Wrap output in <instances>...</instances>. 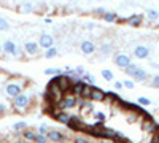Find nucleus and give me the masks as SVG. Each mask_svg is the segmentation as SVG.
<instances>
[{
  "instance_id": "f257e3e1",
  "label": "nucleus",
  "mask_w": 159,
  "mask_h": 143,
  "mask_svg": "<svg viewBox=\"0 0 159 143\" xmlns=\"http://www.w3.org/2000/svg\"><path fill=\"white\" fill-rule=\"evenodd\" d=\"M30 105V96L29 94H19L16 96L15 99H13V107H15V110L18 111V114H22L25 110L29 108Z\"/></svg>"
},
{
  "instance_id": "f03ea898",
  "label": "nucleus",
  "mask_w": 159,
  "mask_h": 143,
  "mask_svg": "<svg viewBox=\"0 0 159 143\" xmlns=\"http://www.w3.org/2000/svg\"><path fill=\"white\" fill-rule=\"evenodd\" d=\"M59 110H62V111H67V110H72V108H75V107H78V97H75L73 94H70V92H67L64 97H62V100L56 105Z\"/></svg>"
},
{
  "instance_id": "7ed1b4c3",
  "label": "nucleus",
  "mask_w": 159,
  "mask_h": 143,
  "mask_svg": "<svg viewBox=\"0 0 159 143\" xmlns=\"http://www.w3.org/2000/svg\"><path fill=\"white\" fill-rule=\"evenodd\" d=\"M22 89H24V84L21 81H10L5 84V94L8 97H13L15 99L16 96L22 94Z\"/></svg>"
},
{
  "instance_id": "20e7f679",
  "label": "nucleus",
  "mask_w": 159,
  "mask_h": 143,
  "mask_svg": "<svg viewBox=\"0 0 159 143\" xmlns=\"http://www.w3.org/2000/svg\"><path fill=\"white\" fill-rule=\"evenodd\" d=\"M157 129H159V127L154 124V121L150 118L148 114L143 116V121H142V131H143V132H147V134H156Z\"/></svg>"
},
{
  "instance_id": "39448f33",
  "label": "nucleus",
  "mask_w": 159,
  "mask_h": 143,
  "mask_svg": "<svg viewBox=\"0 0 159 143\" xmlns=\"http://www.w3.org/2000/svg\"><path fill=\"white\" fill-rule=\"evenodd\" d=\"M78 107H80V111H81L83 114H92L94 113V102L92 100L78 99Z\"/></svg>"
},
{
  "instance_id": "423d86ee",
  "label": "nucleus",
  "mask_w": 159,
  "mask_h": 143,
  "mask_svg": "<svg viewBox=\"0 0 159 143\" xmlns=\"http://www.w3.org/2000/svg\"><path fill=\"white\" fill-rule=\"evenodd\" d=\"M56 78H57V83H59V87H61L62 92H64V94L70 92V87H72L70 78H69L67 75H59V76H56Z\"/></svg>"
},
{
  "instance_id": "0eeeda50",
  "label": "nucleus",
  "mask_w": 159,
  "mask_h": 143,
  "mask_svg": "<svg viewBox=\"0 0 159 143\" xmlns=\"http://www.w3.org/2000/svg\"><path fill=\"white\" fill-rule=\"evenodd\" d=\"M46 137H48V141H51V143H62V141H65V138H67V137H65L62 132L54 131V129H51V131H48Z\"/></svg>"
},
{
  "instance_id": "6e6552de",
  "label": "nucleus",
  "mask_w": 159,
  "mask_h": 143,
  "mask_svg": "<svg viewBox=\"0 0 159 143\" xmlns=\"http://www.w3.org/2000/svg\"><path fill=\"white\" fill-rule=\"evenodd\" d=\"M2 46H3V53H7V54H11V56H19L21 54V51H18L19 48L15 45V42H10L8 40Z\"/></svg>"
},
{
  "instance_id": "1a4fd4ad",
  "label": "nucleus",
  "mask_w": 159,
  "mask_h": 143,
  "mask_svg": "<svg viewBox=\"0 0 159 143\" xmlns=\"http://www.w3.org/2000/svg\"><path fill=\"white\" fill-rule=\"evenodd\" d=\"M42 48H45V49H48V48H51L52 45H54V38H52V35H49V34H42L40 35V43H38Z\"/></svg>"
},
{
  "instance_id": "9d476101",
  "label": "nucleus",
  "mask_w": 159,
  "mask_h": 143,
  "mask_svg": "<svg viewBox=\"0 0 159 143\" xmlns=\"http://www.w3.org/2000/svg\"><path fill=\"white\" fill-rule=\"evenodd\" d=\"M115 64L119 67V69H126L127 65H130V57L127 56V54H118L116 57H115Z\"/></svg>"
},
{
  "instance_id": "9b49d317",
  "label": "nucleus",
  "mask_w": 159,
  "mask_h": 143,
  "mask_svg": "<svg viewBox=\"0 0 159 143\" xmlns=\"http://www.w3.org/2000/svg\"><path fill=\"white\" fill-rule=\"evenodd\" d=\"M134 56L137 59H147L150 56V49L147 46H143V45H139L134 48Z\"/></svg>"
},
{
  "instance_id": "f8f14e48",
  "label": "nucleus",
  "mask_w": 159,
  "mask_h": 143,
  "mask_svg": "<svg viewBox=\"0 0 159 143\" xmlns=\"http://www.w3.org/2000/svg\"><path fill=\"white\" fill-rule=\"evenodd\" d=\"M89 100H92V102H103L105 100V92L100 87L94 86V87H92V92H91V99Z\"/></svg>"
},
{
  "instance_id": "ddd939ff",
  "label": "nucleus",
  "mask_w": 159,
  "mask_h": 143,
  "mask_svg": "<svg viewBox=\"0 0 159 143\" xmlns=\"http://www.w3.org/2000/svg\"><path fill=\"white\" fill-rule=\"evenodd\" d=\"M80 48H81V53H83V54H92V53L96 51V45L92 43L91 40H84V42H81Z\"/></svg>"
},
{
  "instance_id": "4468645a",
  "label": "nucleus",
  "mask_w": 159,
  "mask_h": 143,
  "mask_svg": "<svg viewBox=\"0 0 159 143\" xmlns=\"http://www.w3.org/2000/svg\"><path fill=\"white\" fill-rule=\"evenodd\" d=\"M38 48H40V45L35 43V42H27V43L24 45V51H25V53H27L29 56H35V54H38V51H40Z\"/></svg>"
},
{
  "instance_id": "2eb2a0df",
  "label": "nucleus",
  "mask_w": 159,
  "mask_h": 143,
  "mask_svg": "<svg viewBox=\"0 0 159 143\" xmlns=\"http://www.w3.org/2000/svg\"><path fill=\"white\" fill-rule=\"evenodd\" d=\"M84 84H86V83H83V81L73 83V84H72V87H70V94H73L75 97H78V99H80V96H81V91H83Z\"/></svg>"
},
{
  "instance_id": "dca6fc26",
  "label": "nucleus",
  "mask_w": 159,
  "mask_h": 143,
  "mask_svg": "<svg viewBox=\"0 0 159 143\" xmlns=\"http://www.w3.org/2000/svg\"><path fill=\"white\" fill-rule=\"evenodd\" d=\"M126 21H127L129 25H132V27H139V25H142V22H143V18H142V15H132Z\"/></svg>"
},
{
  "instance_id": "f3484780",
  "label": "nucleus",
  "mask_w": 159,
  "mask_h": 143,
  "mask_svg": "<svg viewBox=\"0 0 159 143\" xmlns=\"http://www.w3.org/2000/svg\"><path fill=\"white\" fill-rule=\"evenodd\" d=\"M111 48H113V46H111L110 42H105V43H102V45L99 46V53H100L102 56H108L111 51H113Z\"/></svg>"
},
{
  "instance_id": "a211bd4d",
  "label": "nucleus",
  "mask_w": 159,
  "mask_h": 143,
  "mask_svg": "<svg viewBox=\"0 0 159 143\" xmlns=\"http://www.w3.org/2000/svg\"><path fill=\"white\" fill-rule=\"evenodd\" d=\"M92 87L94 86H91V84H84L83 91H81V96H80V99H83V100H89L91 99V92H92Z\"/></svg>"
},
{
  "instance_id": "6ab92c4d",
  "label": "nucleus",
  "mask_w": 159,
  "mask_h": 143,
  "mask_svg": "<svg viewBox=\"0 0 159 143\" xmlns=\"http://www.w3.org/2000/svg\"><path fill=\"white\" fill-rule=\"evenodd\" d=\"M35 135H37V132L32 131V129H24V131H22V137L27 140V141H34L35 140Z\"/></svg>"
},
{
  "instance_id": "aec40b11",
  "label": "nucleus",
  "mask_w": 159,
  "mask_h": 143,
  "mask_svg": "<svg viewBox=\"0 0 159 143\" xmlns=\"http://www.w3.org/2000/svg\"><path fill=\"white\" fill-rule=\"evenodd\" d=\"M147 78H148V73H147V70H143V69H139L137 73L134 75V80L135 81H145Z\"/></svg>"
},
{
  "instance_id": "412c9836",
  "label": "nucleus",
  "mask_w": 159,
  "mask_h": 143,
  "mask_svg": "<svg viewBox=\"0 0 159 143\" xmlns=\"http://www.w3.org/2000/svg\"><path fill=\"white\" fill-rule=\"evenodd\" d=\"M140 67L137 65V64H130V65H127L126 69H124V73L126 75H129V76H134L135 73H137V70H139Z\"/></svg>"
},
{
  "instance_id": "4be33fe9",
  "label": "nucleus",
  "mask_w": 159,
  "mask_h": 143,
  "mask_svg": "<svg viewBox=\"0 0 159 143\" xmlns=\"http://www.w3.org/2000/svg\"><path fill=\"white\" fill-rule=\"evenodd\" d=\"M81 80H83V83H88V84H91V86H94V83H96L94 76H92L91 73H88V72H84V73L81 75Z\"/></svg>"
},
{
  "instance_id": "5701e85b",
  "label": "nucleus",
  "mask_w": 159,
  "mask_h": 143,
  "mask_svg": "<svg viewBox=\"0 0 159 143\" xmlns=\"http://www.w3.org/2000/svg\"><path fill=\"white\" fill-rule=\"evenodd\" d=\"M57 54H59V49H57V48H54V46H51V48H48V49L45 51V57H48V59L56 57Z\"/></svg>"
},
{
  "instance_id": "b1692460",
  "label": "nucleus",
  "mask_w": 159,
  "mask_h": 143,
  "mask_svg": "<svg viewBox=\"0 0 159 143\" xmlns=\"http://www.w3.org/2000/svg\"><path fill=\"white\" fill-rule=\"evenodd\" d=\"M25 121H18V123H15V126H13V129H15V132L16 134H22V131L25 129Z\"/></svg>"
},
{
  "instance_id": "393cba45",
  "label": "nucleus",
  "mask_w": 159,
  "mask_h": 143,
  "mask_svg": "<svg viewBox=\"0 0 159 143\" xmlns=\"http://www.w3.org/2000/svg\"><path fill=\"white\" fill-rule=\"evenodd\" d=\"M102 78H103L105 81H111L113 78H115V75H113V72H111V70L103 69V70H102Z\"/></svg>"
},
{
  "instance_id": "a878e982",
  "label": "nucleus",
  "mask_w": 159,
  "mask_h": 143,
  "mask_svg": "<svg viewBox=\"0 0 159 143\" xmlns=\"http://www.w3.org/2000/svg\"><path fill=\"white\" fill-rule=\"evenodd\" d=\"M92 116H94L96 121H97V123H100V124H103V121L107 119V116L103 114V111H94V113H92Z\"/></svg>"
},
{
  "instance_id": "bb28decb",
  "label": "nucleus",
  "mask_w": 159,
  "mask_h": 143,
  "mask_svg": "<svg viewBox=\"0 0 159 143\" xmlns=\"http://www.w3.org/2000/svg\"><path fill=\"white\" fill-rule=\"evenodd\" d=\"M0 30L2 32H8L10 30V24L5 18H0Z\"/></svg>"
},
{
  "instance_id": "cd10ccee",
  "label": "nucleus",
  "mask_w": 159,
  "mask_h": 143,
  "mask_svg": "<svg viewBox=\"0 0 159 143\" xmlns=\"http://www.w3.org/2000/svg\"><path fill=\"white\" fill-rule=\"evenodd\" d=\"M34 141H35V143H49L46 135H43V134H38V132H37V135H35V140H34Z\"/></svg>"
},
{
  "instance_id": "c85d7f7f",
  "label": "nucleus",
  "mask_w": 159,
  "mask_h": 143,
  "mask_svg": "<svg viewBox=\"0 0 159 143\" xmlns=\"http://www.w3.org/2000/svg\"><path fill=\"white\" fill-rule=\"evenodd\" d=\"M45 75H64V72L61 69H46Z\"/></svg>"
},
{
  "instance_id": "c756f323",
  "label": "nucleus",
  "mask_w": 159,
  "mask_h": 143,
  "mask_svg": "<svg viewBox=\"0 0 159 143\" xmlns=\"http://www.w3.org/2000/svg\"><path fill=\"white\" fill-rule=\"evenodd\" d=\"M137 102L140 103V105H143V107H148V105H151V100H150L148 97H139V99H137Z\"/></svg>"
},
{
  "instance_id": "7c9ffc66",
  "label": "nucleus",
  "mask_w": 159,
  "mask_h": 143,
  "mask_svg": "<svg viewBox=\"0 0 159 143\" xmlns=\"http://www.w3.org/2000/svg\"><path fill=\"white\" fill-rule=\"evenodd\" d=\"M147 16H148V19L154 21V19H157V18H159V13H157L156 10H148V13H147Z\"/></svg>"
},
{
  "instance_id": "2f4dec72",
  "label": "nucleus",
  "mask_w": 159,
  "mask_h": 143,
  "mask_svg": "<svg viewBox=\"0 0 159 143\" xmlns=\"http://www.w3.org/2000/svg\"><path fill=\"white\" fill-rule=\"evenodd\" d=\"M103 19L107 22H113V21H116V15H115V13H105Z\"/></svg>"
},
{
  "instance_id": "473e14b6",
  "label": "nucleus",
  "mask_w": 159,
  "mask_h": 143,
  "mask_svg": "<svg viewBox=\"0 0 159 143\" xmlns=\"http://www.w3.org/2000/svg\"><path fill=\"white\" fill-rule=\"evenodd\" d=\"M21 10H22V13H32L34 7H32V3H22Z\"/></svg>"
},
{
  "instance_id": "72a5a7b5",
  "label": "nucleus",
  "mask_w": 159,
  "mask_h": 143,
  "mask_svg": "<svg viewBox=\"0 0 159 143\" xmlns=\"http://www.w3.org/2000/svg\"><path fill=\"white\" fill-rule=\"evenodd\" d=\"M73 143H89V140L86 137H81V135H78L73 138Z\"/></svg>"
},
{
  "instance_id": "f704fd0d",
  "label": "nucleus",
  "mask_w": 159,
  "mask_h": 143,
  "mask_svg": "<svg viewBox=\"0 0 159 143\" xmlns=\"http://www.w3.org/2000/svg\"><path fill=\"white\" fill-rule=\"evenodd\" d=\"M123 86H124L126 89H134V81H132V80H126V81L123 83Z\"/></svg>"
},
{
  "instance_id": "c9c22d12",
  "label": "nucleus",
  "mask_w": 159,
  "mask_h": 143,
  "mask_svg": "<svg viewBox=\"0 0 159 143\" xmlns=\"http://www.w3.org/2000/svg\"><path fill=\"white\" fill-rule=\"evenodd\" d=\"M151 84H153V87H159V75H154V76H153Z\"/></svg>"
},
{
  "instance_id": "e433bc0d",
  "label": "nucleus",
  "mask_w": 159,
  "mask_h": 143,
  "mask_svg": "<svg viewBox=\"0 0 159 143\" xmlns=\"http://www.w3.org/2000/svg\"><path fill=\"white\" fill-rule=\"evenodd\" d=\"M38 134L46 135V134H48V127H46V126H40V127H38Z\"/></svg>"
},
{
  "instance_id": "4c0bfd02",
  "label": "nucleus",
  "mask_w": 159,
  "mask_h": 143,
  "mask_svg": "<svg viewBox=\"0 0 159 143\" xmlns=\"http://www.w3.org/2000/svg\"><path fill=\"white\" fill-rule=\"evenodd\" d=\"M153 143H159V129L156 131V134H154V137H153Z\"/></svg>"
},
{
  "instance_id": "58836bf2",
  "label": "nucleus",
  "mask_w": 159,
  "mask_h": 143,
  "mask_svg": "<svg viewBox=\"0 0 159 143\" xmlns=\"http://www.w3.org/2000/svg\"><path fill=\"white\" fill-rule=\"evenodd\" d=\"M123 87H124V86H123L121 81H116V83H115V89H123Z\"/></svg>"
},
{
  "instance_id": "ea45409f",
  "label": "nucleus",
  "mask_w": 159,
  "mask_h": 143,
  "mask_svg": "<svg viewBox=\"0 0 159 143\" xmlns=\"http://www.w3.org/2000/svg\"><path fill=\"white\" fill-rule=\"evenodd\" d=\"M75 72H76V73H80V75H83V73H84V69H83V67H76V69H75Z\"/></svg>"
},
{
  "instance_id": "a19ab883",
  "label": "nucleus",
  "mask_w": 159,
  "mask_h": 143,
  "mask_svg": "<svg viewBox=\"0 0 159 143\" xmlns=\"http://www.w3.org/2000/svg\"><path fill=\"white\" fill-rule=\"evenodd\" d=\"M5 113V105H3V103H0V116H2Z\"/></svg>"
},
{
  "instance_id": "79ce46f5",
  "label": "nucleus",
  "mask_w": 159,
  "mask_h": 143,
  "mask_svg": "<svg viewBox=\"0 0 159 143\" xmlns=\"http://www.w3.org/2000/svg\"><path fill=\"white\" fill-rule=\"evenodd\" d=\"M96 13H97V15H105V10H103V8H97Z\"/></svg>"
},
{
  "instance_id": "37998d69",
  "label": "nucleus",
  "mask_w": 159,
  "mask_h": 143,
  "mask_svg": "<svg viewBox=\"0 0 159 143\" xmlns=\"http://www.w3.org/2000/svg\"><path fill=\"white\" fill-rule=\"evenodd\" d=\"M15 143H27V141H24V140H16Z\"/></svg>"
},
{
  "instance_id": "c03bdc74",
  "label": "nucleus",
  "mask_w": 159,
  "mask_h": 143,
  "mask_svg": "<svg viewBox=\"0 0 159 143\" xmlns=\"http://www.w3.org/2000/svg\"><path fill=\"white\" fill-rule=\"evenodd\" d=\"M103 143H115V141H113V140H105Z\"/></svg>"
},
{
  "instance_id": "a18cd8bd",
  "label": "nucleus",
  "mask_w": 159,
  "mask_h": 143,
  "mask_svg": "<svg viewBox=\"0 0 159 143\" xmlns=\"http://www.w3.org/2000/svg\"><path fill=\"white\" fill-rule=\"evenodd\" d=\"M2 53H3V46H2V45H0V54H2Z\"/></svg>"
}]
</instances>
